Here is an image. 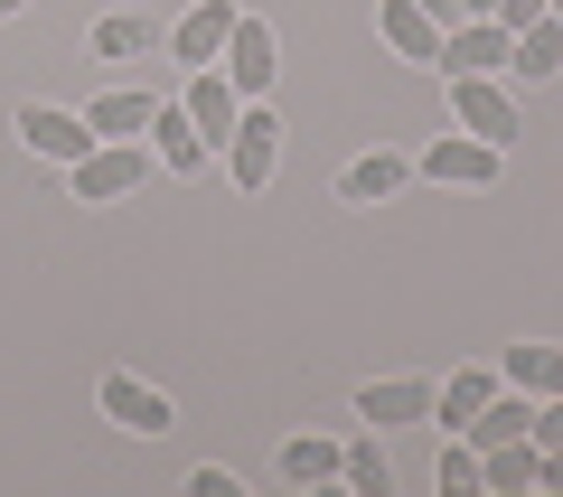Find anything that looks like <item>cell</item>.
Segmentation results:
<instances>
[{
  "mask_svg": "<svg viewBox=\"0 0 563 497\" xmlns=\"http://www.w3.org/2000/svg\"><path fill=\"white\" fill-rule=\"evenodd\" d=\"M413 10H422L432 29H451V20H461V0H413Z\"/></svg>",
  "mask_w": 563,
  "mask_h": 497,
  "instance_id": "cell-27",
  "label": "cell"
},
{
  "mask_svg": "<svg viewBox=\"0 0 563 497\" xmlns=\"http://www.w3.org/2000/svg\"><path fill=\"white\" fill-rule=\"evenodd\" d=\"M161 38H169V29H151V10H103V20L85 29V47H95V57H151Z\"/></svg>",
  "mask_w": 563,
  "mask_h": 497,
  "instance_id": "cell-19",
  "label": "cell"
},
{
  "mask_svg": "<svg viewBox=\"0 0 563 497\" xmlns=\"http://www.w3.org/2000/svg\"><path fill=\"white\" fill-rule=\"evenodd\" d=\"M554 20H563V0H554Z\"/></svg>",
  "mask_w": 563,
  "mask_h": 497,
  "instance_id": "cell-30",
  "label": "cell"
},
{
  "mask_svg": "<svg viewBox=\"0 0 563 497\" xmlns=\"http://www.w3.org/2000/svg\"><path fill=\"white\" fill-rule=\"evenodd\" d=\"M488 395H498V366H451V385H432V422H442V432H461Z\"/></svg>",
  "mask_w": 563,
  "mask_h": 497,
  "instance_id": "cell-20",
  "label": "cell"
},
{
  "mask_svg": "<svg viewBox=\"0 0 563 497\" xmlns=\"http://www.w3.org/2000/svg\"><path fill=\"white\" fill-rule=\"evenodd\" d=\"M544 10H554V0H498V10H488V20H507V29H526V20H544Z\"/></svg>",
  "mask_w": 563,
  "mask_h": 497,
  "instance_id": "cell-26",
  "label": "cell"
},
{
  "mask_svg": "<svg viewBox=\"0 0 563 497\" xmlns=\"http://www.w3.org/2000/svg\"><path fill=\"white\" fill-rule=\"evenodd\" d=\"M20 10H29V0H0V20H20Z\"/></svg>",
  "mask_w": 563,
  "mask_h": 497,
  "instance_id": "cell-29",
  "label": "cell"
},
{
  "mask_svg": "<svg viewBox=\"0 0 563 497\" xmlns=\"http://www.w3.org/2000/svg\"><path fill=\"white\" fill-rule=\"evenodd\" d=\"M339 488L347 497H395V460L376 451V422H366L357 441H339Z\"/></svg>",
  "mask_w": 563,
  "mask_h": 497,
  "instance_id": "cell-17",
  "label": "cell"
},
{
  "mask_svg": "<svg viewBox=\"0 0 563 497\" xmlns=\"http://www.w3.org/2000/svg\"><path fill=\"white\" fill-rule=\"evenodd\" d=\"M507 47H517V29L507 20H451L442 29V76H507Z\"/></svg>",
  "mask_w": 563,
  "mask_h": 497,
  "instance_id": "cell-7",
  "label": "cell"
},
{
  "mask_svg": "<svg viewBox=\"0 0 563 497\" xmlns=\"http://www.w3.org/2000/svg\"><path fill=\"white\" fill-rule=\"evenodd\" d=\"M141 141H151V159H161V179H198L207 159H217L207 132L188 122V103H151V132H141Z\"/></svg>",
  "mask_w": 563,
  "mask_h": 497,
  "instance_id": "cell-9",
  "label": "cell"
},
{
  "mask_svg": "<svg viewBox=\"0 0 563 497\" xmlns=\"http://www.w3.org/2000/svg\"><path fill=\"white\" fill-rule=\"evenodd\" d=\"M225 38H235V0H198V10H179V29H169L161 47L188 66V76H198V66L225 57Z\"/></svg>",
  "mask_w": 563,
  "mask_h": 497,
  "instance_id": "cell-10",
  "label": "cell"
},
{
  "mask_svg": "<svg viewBox=\"0 0 563 497\" xmlns=\"http://www.w3.org/2000/svg\"><path fill=\"white\" fill-rule=\"evenodd\" d=\"M526 432H536V451H544V441H563V395H544V404H536V422H526Z\"/></svg>",
  "mask_w": 563,
  "mask_h": 497,
  "instance_id": "cell-25",
  "label": "cell"
},
{
  "mask_svg": "<svg viewBox=\"0 0 563 497\" xmlns=\"http://www.w3.org/2000/svg\"><path fill=\"white\" fill-rule=\"evenodd\" d=\"M498 169H507V151H488L479 132H451V122L432 151H413V179H432V188H488Z\"/></svg>",
  "mask_w": 563,
  "mask_h": 497,
  "instance_id": "cell-5",
  "label": "cell"
},
{
  "mask_svg": "<svg viewBox=\"0 0 563 497\" xmlns=\"http://www.w3.org/2000/svg\"><path fill=\"white\" fill-rule=\"evenodd\" d=\"M225 85H235L244 103H263L273 95V76H282V38H273V20H254V10H235V38H225Z\"/></svg>",
  "mask_w": 563,
  "mask_h": 497,
  "instance_id": "cell-6",
  "label": "cell"
},
{
  "mask_svg": "<svg viewBox=\"0 0 563 497\" xmlns=\"http://www.w3.org/2000/svg\"><path fill=\"white\" fill-rule=\"evenodd\" d=\"M451 132H479L488 151H517V132H526L517 85L507 76H451Z\"/></svg>",
  "mask_w": 563,
  "mask_h": 497,
  "instance_id": "cell-2",
  "label": "cell"
},
{
  "mask_svg": "<svg viewBox=\"0 0 563 497\" xmlns=\"http://www.w3.org/2000/svg\"><path fill=\"white\" fill-rule=\"evenodd\" d=\"M179 103H188V122H198V132H207V151H225V132H235V113H244V95H235V85H225V66H198Z\"/></svg>",
  "mask_w": 563,
  "mask_h": 497,
  "instance_id": "cell-12",
  "label": "cell"
},
{
  "mask_svg": "<svg viewBox=\"0 0 563 497\" xmlns=\"http://www.w3.org/2000/svg\"><path fill=\"white\" fill-rule=\"evenodd\" d=\"M376 38L395 47V57H413V66H432V57H442V29L422 20L413 0H376Z\"/></svg>",
  "mask_w": 563,
  "mask_h": 497,
  "instance_id": "cell-16",
  "label": "cell"
},
{
  "mask_svg": "<svg viewBox=\"0 0 563 497\" xmlns=\"http://www.w3.org/2000/svg\"><path fill=\"white\" fill-rule=\"evenodd\" d=\"M563 76V20L544 10V20L517 29V47H507V85H554Z\"/></svg>",
  "mask_w": 563,
  "mask_h": 497,
  "instance_id": "cell-13",
  "label": "cell"
},
{
  "mask_svg": "<svg viewBox=\"0 0 563 497\" xmlns=\"http://www.w3.org/2000/svg\"><path fill=\"white\" fill-rule=\"evenodd\" d=\"M488 10H498V0H461V20H488Z\"/></svg>",
  "mask_w": 563,
  "mask_h": 497,
  "instance_id": "cell-28",
  "label": "cell"
},
{
  "mask_svg": "<svg viewBox=\"0 0 563 497\" xmlns=\"http://www.w3.org/2000/svg\"><path fill=\"white\" fill-rule=\"evenodd\" d=\"M498 385H517L526 404H544V395H563V347L554 339H517L498 357Z\"/></svg>",
  "mask_w": 563,
  "mask_h": 497,
  "instance_id": "cell-14",
  "label": "cell"
},
{
  "mask_svg": "<svg viewBox=\"0 0 563 497\" xmlns=\"http://www.w3.org/2000/svg\"><path fill=\"white\" fill-rule=\"evenodd\" d=\"M151 103H161V95H141V85H113V95L85 103V122H95V141H141V132H151Z\"/></svg>",
  "mask_w": 563,
  "mask_h": 497,
  "instance_id": "cell-18",
  "label": "cell"
},
{
  "mask_svg": "<svg viewBox=\"0 0 563 497\" xmlns=\"http://www.w3.org/2000/svg\"><path fill=\"white\" fill-rule=\"evenodd\" d=\"M188 497H244V478L225 460H207V470H188Z\"/></svg>",
  "mask_w": 563,
  "mask_h": 497,
  "instance_id": "cell-24",
  "label": "cell"
},
{
  "mask_svg": "<svg viewBox=\"0 0 563 497\" xmlns=\"http://www.w3.org/2000/svg\"><path fill=\"white\" fill-rule=\"evenodd\" d=\"M10 122H20V141H29L38 159H57V169L95 151V122H85V103H76V113H66V103H20Z\"/></svg>",
  "mask_w": 563,
  "mask_h": 497,
  "instance_id": "cell-8",
  "label": "cell"
},
{
  "mask_svg": "<svg viewBox=\"0 0 563 497\" xmlns=\"http://www.w3.org/2000/svg\"><path fill=\"white\" fill-rule=\"evenodd\" d=\"M151 141H95L85 159H66V188H76L85 207H113V198H132V188H151Z\"/></svg>",
  "mask_w": 563,
  "mask_h": 497,
  "instance_id": "cell-1",
  "label": "cell"
},
{
  "mask_svg": "<svg viewBox=\"0 0 563 497\" xmlns=\"http://www.w3.org/2000/svg\"><path fill=\"white\" fill-rule=\"evenodd\" d=\"M225 179H235V198H263L273 188V169H282V113H263V103H244L235 113V132H225Z\"/></svg>",
  "mask_w": 563,
  "mask_h": 497,
  "instance_id": "cell-3",
  "label": "cell"
},
{
  "mask_svg": "<svg viewBox=\"0 0 563 497\" xmlns=\"http://www.w3.org/2000/svg\"><path fill=\"white\" fill-rule=\"evenodd\" d=\"M95 404H103V422H113V432H132V441H161L169 422H179V404H169L151 376H132V366H113V376L95 385Z\"/></svg>",
  "mask_w": 563,
  "mask_h": 497,
  "instance_id": "cell-4",
  "label": "cell"
},
{
  "mask_svg": "<svg viewBox=\"0 0 563 497\" xmlns=\"http://www.w3.org/2000/svg\"><path fill=\"white\" fill-rule=\"evenodd\" d=\"M432 478H442V497H488V488H479V451H470L461 432L442 441V470H432Z\"/></svg>",
  "mask_w": 563,
  "mask_h": 497,
  "instance_id": "cell-23",
  "label": "cell"
},
{
  "mask_svg": "<svg viewBox=\"0 0 563 497\" xmlns=\"http://www.w3.org/2000/svg\"><path fill=\"white\" fill-rule=\"evenodd\" d=\"M404 188H413V159H404V151H366V159H347L339 198L347 207H385V198H404Z\"/></svg>",
  "mask_w": 563,
  "mask_h": 497,
  "instance_id": "cell-15",
  "label": "cell"
},
{
  "mask_svg": "<svg viewBox=\"0 0 563 497\" xmlns=\"http://www.w3.org/2000/svg\"><path fill=\"white\" fill-rule=\"evenodd\" d=\"M282 478H291V488H339V441L329 432H291L282 441Z\"/></svg>",
  "mask_w": 563,
  "mask_h": 497,
  "instance_id": "cell-21",
  "label": "cell"
},
{
  "mask_svg": "<svg viewBox=\"0 0 563 497\" xmlns=\"http://www.w3.org/2000/svg\"><path fill=\"white\" fill-rule=\"evenodd\" d=\"M357 422H432V376H366L357 385Z\"/></svg>",
  "mask_w": 563,
  "mask_h": 497,
  "instance_id": "cell-11",
  "label": "cell"
},
{
  "mask_svg": "<svg viewBox=\"0 0 563 497\" xmlns=\"http://www.w3.org/2000/svg\"><path fill=\"white\" fill-rule=\"evenodd\" d=\"M479 488H488V497L536 488V441H498V451H479Z\"/></svg>",
  "mask_w": 563,
  "mask_h": 497,
  "instance_id": "cell-22",
  "label": "cell"
}]
</instances>
